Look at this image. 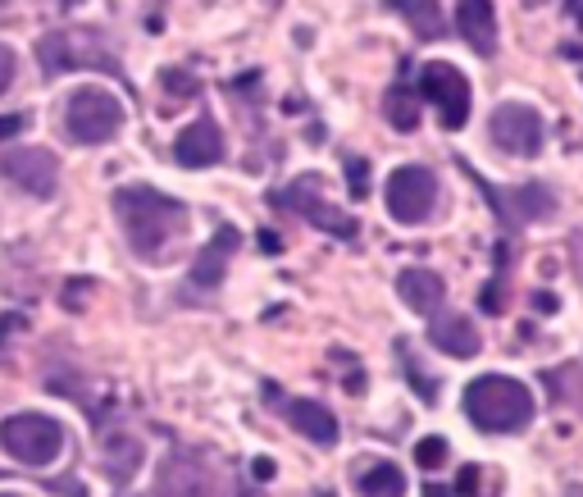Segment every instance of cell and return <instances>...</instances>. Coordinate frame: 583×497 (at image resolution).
Here are the masks:
<instances>
[{
  "mask_svg": "<svg viewBox=\"0 0 583 497\" xmlns=\"http://www.w3.org/2000/svg\"><path fill=\"white\" fill-rule=\"evenodd\" d=\"M114 215H119L124 238L133 242V251L142 260H165L169 247L187 234V206L155 193L146 183L119 187V193H114Z\"/></svg>",
  "mask_w": 583,
  "mask_h": 497,
  "instance_id": "1",
  "label": "cell"
},
{
  "mask_svg": "<svg viewBox=\"0 0 583 497\" xmlns=\"http://www.w3.org/2000/svg\"><path fill=\"white\" fill-rule=\"evenodd\" d=\"M465 415L483 434H524L533 420V393L511 374H479L465 384Z\"/></svg>",
  "mask_w": 583,
  "mask_h": 497,
  "instance_id": "2",
  "label": "cell"
},
{
  "mask_svg": "<svg viewBox=\"0 0 583 497\" xmlns=\"http://www.w3.org/2000/svg\"><path fill=\"white\" fill-rule=\"evenodd\" d=\"M124 128V101L105 87H77L64 101V133L77 146H105Z\"/></svg>",
  "mask_w": 583,
  "mask_h": 497,
  "instance_id": "3",
  "label": "cell"
},
{
  "mask_svg": "<svg viewBox=\"0 0 583 497\" xmlns=\"http://www.w3.org/2000/svg\"><path fill=\"white\" fill-rule=\"evenodd\" d=\"M0 447L19 466H51L64 452V425L42 411H19L0 420Z\"/></svg>",
  "mask_w": 583,
  "mask_h": 497,
  "instance_id": "4",
  "label": "cell"
},
{
  "mask_svg": "<svg viewBox=\"0 0 583 497\" xmlns=\"http://www.w3.org/2000/svg\"><path fill=\"white\" fill-rule=\"evenodd\" d=\"M383 201H387V215H393L397 224L415 228L434 215L438 206V178L434 169H424V165H402L393 169V178H387L383 187Z\"/></svg>",
  "mask_w": 583,
  "mask_h": 497,
  "instance_id": "5",
  "label": "cell"
},
{
  "mask_svg": "<svg viewBox=\"0 0 583 497\" xmlns=\"http://www.w3.org/2000/svg\"><path fill=\"white\" fill-rule=\"evenodd\" d=\"M488 133H492V146L507 151V156H520V161H533L542 142H548V124L542 114L524 101H501L488 120Z\"/></svg>",
  "mask_w": 583,
  "mask_h": 497,
  "instance_id": "6",
  "label": "cell"
},
{
  "mask_svg": "<svg viewBox=\"0 0 583 497\" xmlns=\"http://www.w3.org/2000/svg\"><path fill=\"white\" fill-rule=\"evenodd\" d=\"M37 55H42V73L46 79H55V73L64 69H105V73H119V64H114V55L96 42L92 32H46L42 42H37Z\"/></svg>",
  "mask_w": 583,
  "mask_h": 497,
  "instance_id": "7",
  "label": "cell"
},
{
  "mask_svg": "<svg viewBox=\"0 0 583 497\" xmlns=\"http://www.w3.org/2000/svg\"><path fill=\"white\" fill-rule=\"evenodd\" d=\"M419 96L429 101L438 110V120L443 128H465V120H470V83H465V73L447 60H434V64H424L419 73Z\"/></svg>",
  "mask_w": 583,
  "mask_h": 497,
  "instance_id": "8",
  "label": "cell"
},
{
  "mask_svg": "<svg viewBox=\"0 0 583 497\" xmlns=\"http://www.w3.org/2000/svg\"><path fill=\"white\" fill-rule=\"evenodd\" d=\"M0 174H6L10 187H19V193H28L37 201H51L60 187V161L46 146H10L6 156H0Z\"/></svg>",
  "mask_w": 583,
  "mask_h": 497,
  "instance_id": "9",
  "label": "cell"
},
{
  "mask_svg": "<svg viewBox=\"0 0 583 497\" xmlns=\"http://www.w3.org/2000/svg\"><path fill=\"white\" fill-rule=\"evenodd\" d=\"M155 497H219V475L201 452L178 447L155 475Z\"/></svg>",
  "mask_w": 583,
  "mask_h": 497,
  "instance_id": "10",
  "label": "cell"
},
{
  "mask_svg": "<svg viewBox=\"0 0 583 497\" xmlns=\"http://www.w3.org/2000/svg\"><path fill=\"white\" fill-rule=\"evenodd\" d=\"M470 178L488 193V201L497 206L501 224H511V228H524V224H533V219H548V215L556 210V197H552L542 183H524V187H516V193H501V187L483 183L475 169H470Z\"/></svg>",
  "mask_w": 583,
  "mask_h": 497,
  "instance_id": "11",
  "label": "cell"
},
{
  "mask_svg": "<svg viewBox=\"0 0 583 497\" xmlns=\"http://www.w3.org/2000/svg\"><path fill=\"white\" fill-rule=\"evenodd\" d=\"M174 161L183 169H210L223 161V133L215 120H197V124H187L174 142Z\"/></svg>",
  "mask_w": 583,
  "mask_h": 497,
  "instance_id": "12",
  "label": "cell"
},
{
  "mask_svg": "<svg viewBox=\"0 0 583 497\" xmlns=\"http://www.w3.org/2000/svg\"><path fill=\"white\" fill-rule=\"evenodd\" d=\"M310 187H315V174L310 178H296L288 193L279 197V201H288V210H296L301 219H310V224H320V228H329V234H337V238H356V224L346 219L342 210H333L329 201H320V197H310Z\"/></svg>",
  "mask_w": 583,
  "mask_h": 497,
  "instance_id": "13",
  "label": "cell"
},
{
  "mask_svg": "<svg viewBox=\"0 0 583 497\" xmlns=\"http://www.w3.org/2000/svg\"><path fill=\"white\" fill-rule=\"evenodd\" d=\"M269 402H279V406H283V415H288V425H292L296 434H305L310 443H320V447H333V443H337V420H333V411H329V406L305 402V397L283 402L274 389H269Z\"/></svg>",
  "mask_w": 583,
  "mask_h": 497,
  "instance_id": "14",
  "label": "cell"
},
{
  "mask_svg": "<svg viewBox=\"0 0 583 497\" xmlns=\"http://www.w3.org/2000/svg\"><path fill=\"white\" fill-rule=\"evenodd\" d=\"M429 342H434L438 352L456 356V361H465V356H479V348H483V338H479L475 320H470V315H460V311H447V315H438V320L429 324Z\"/></svg>",
  "mask_w": 583,
  "mask_h": 497,
  "instance_id": "15",
  "label": "cell"
},
{
  "mask_svg": "<svg viewBox=\"0 0 583 497\" xmlns=\"http://www.w3.org/2000/svg\"><path fill=\"white\" fill-rule=\"evenodd\" d=\"M456 28L479 55H497V14L492 0H460L456 6Z\"/></svg>",
  "mask_w": 583,
  "mask_h": 497,
  "instance_id": "16",
  "label": "cell"
},
{
  "mask_svg": "<svg viewBox=\"0 0 583 497\" xmlns=\"http://www.w3.org/2000/svg\"><path fill=\"white\" fill-rule=\"evenodd\" d=\"M397 292H402V301L410 306L415 315H438V306L447 301V283L434 270H419V265L397 275Z\"/></svg>",
  "mask_w": 583,
  "mask_h": 497,
  "instance_id": "17",
  "label": "cell"
},
{
  "mask_svg": "<svg viewBox=\"0 0 583 497\" xmlns=\"http://www.w3.org/2000/svg\"><path fill=\"white\" fill-rule=\"evenodd\" d=\"M232 251H238V228L223 224L219 234L210 238V247L197 256V265H191V283H197V288H219V279H223V270H228Z\"/></svg>",
  "mask_w": 583,
  "mask_h": 497,
  "instance_id": "18",
  "label": "cell"
},
{
  "mask_svg": "<svg viewBox=\"0 0 583 497\" xmlns=\"http://www.w3.org/2000/svg\"><path fill=\"white\" fill-rule=\"evenodd\" d=\"M361 497H406V475L393 462H374L356 475Z\"/></svg>",
  "mask_w": 583,
  "mask_h": 497,
  "instance_id": "19",
  "label": "cell"
},
{
  "mask_svg": "<svg viewBox=\"0 0 583 497\" xmlns=\"http://www.w3.org/2000/svg\"><path fill=\"white\" fill-rule=\"evenodd\" d=\"M393 10H402L410 19L419 42H434V37H443V6H438V0H393Z\"/></svg>",
  "mask_w": 583,
  "mask_h": 497,
  "instance_id": "20",
  "label": "cell"
},
{
  "mask_svg": "<svg viewBox=\"0 0 583 497\" xmlns=\"http://www.w3.org/2000/svg\"><path fill=\"white\" fill-rule=\"evenodd\" d=\"M383 114H387V124H393L397 133H410L419 124V96L397 83V87H387V101H383Z\"/></svg>",
  "mask_w": 583,
  "mask_h": 497,
  "instance_id": "21",
  "label": "cell"
},
{
  "mask_svg": "<svg viewBox=\"0 0 583 497\" xmlns=\"http://www.w3.org/2000/svg\"><path fill=\"white\" fill-rule=\"evenodd\" d=\"M137 462H142V443L137 438H110L105 443V470H110V479H133Z\"/></svg>",
  "mask_w": 583,
  "mask_h": 497,
  "instance_id": "22",
  "label": "cell"
},
{
  "mask_svg": "<svg viewBox=\"0 0 583 497\" xmlns=\"http://www.w3.org/2000/svg\"><path fill=\"white\" fill-rule=\"evenodd\" d=\"M447 452H451V447H447V438H438V434H434V438H419V443H415V462H419L424 470H438V466H447Z\"/></svg>",
  "mask_w": 583,
  "mask_h": 497,
  "instance_id": "23",
  "label": "cell"
},
{
  "mask_svg": "<svg viewBox=\"0 0 583 497\" xmlns=\"http://www.w3.org/2000/svg\"><path fill=\"white\" fill-rule=\"evenodd\" d=\"M346 187H352V197H369V161H346Z\"/></svg>",
  "mask_w": 583,
  "mask_h": 497,
  "instance_id": "24",
  "label": "cell"
},
{
  "mask_svg": "<svg viewBox=\"0 0 583 497\" xmlns=\"http://www.w3.org/2000/svg\"><path fill=\"white\" fill-rule=\"evenodd\" d=\"M169 92H178L183 101L187 96H197V79H191V73H183V69H165V79H160Z\"/></svg>",
  "mask_w": 583,
  "mask_h": 497,
  "instance_id": "25",
  "label": "cell"
},
{
  "mask_svg": "<svg viewBox=\"0 0 583 497\" xmlns=\"http://www.w3.org/2000/svg\"><path fill=\"white\" fill-rule=\"evenodd\" d=\"M14 69H19V55H14L6 42H0V96L10 92V83H14Z\"/></svg>",
  "mask_w": 583,
  "mask_h": 497,
  "instance_id": "26",
  "label": "cell"
},
{
  "mask_svg": "<svg viewBox=\"0 0 583 497\" xmlns=\"http://www.w3.org/2000/svg\"><path fill=\"white\" fill-rule=\"evenodd\" d=\"M274 475V462H269V456H256V479H269Z\"/></svg>",
  "mask_w": 583,
  "mask_h": 497,
  "instance_id": "27",
  "label": "cell"
},
{
  "mask_svg": "<svg viewBox=\"0 0 583 497\" xmlns=\"http://www.w3.org/2000/svg\"><path fill=\"white\" fill-rule=\"evenodd\" d=\"M260 247H264V251H269V256H274V251H279V247H283V242H279V238H274V234H260Z\"/></svg>",
  "mask_w": 583,
  "mask_h": 497,
  "instance_id": "28",
  "label": "cell"
},
{
  "mask_svg": "<svg viewBox=\"0 0 583 497\" xmlns=\"http://www.w3.org/2000/svg\"><path fill=\"white\" fill-rule=\"evenodd\" d=\"M424 497H451L447 488H438V484H429V488H424Z\"/></svg>",
  "mask_w": 583,
  "mask_h": 497,
  "instance_id": "29",
  "label": "cell"
},
{
  "mask_svg": "<svg viewBox=\"0 0 583 497\" xmlns=\"http://www.w3.org/2000/svg\"><path fill=\"white\" fill-rule=\"evenodd\" d=\"M524 6H529V10H538V6H542V0H524Z\"/></svg>",
  "mask_w": 583,
  "mask_h": 497,
  "instance_id": "30",
  "label": "cell"
},
{
  "mask_svg": "<svg viewBox=\"0 0 583 497\" xmlns=\"http://www.w3.org/2000/svg\"><path fill=\"white\" fill-rule=\"evenodd\" d=\"M0 497H28V493H0Z\"/></svg>",
  "mask_w": 583,
  "mask_h": 497,
  "instance_id": "31",
  "label": "cell"
},
{
  "mask_svg": "<svg viewBox=\"0 0 583 497\" xmlns=\"http://www.w3.org/2000/svg\"><path fill=\"white\" fill-rule=\"evenodd\" d=\"M579 19H583V10H579Z\"/></svg>",
  "mask_w": 583,
  "mask_h": 497,
  "instance_id": "32",
  "label": "cell"
}]
</instances>
